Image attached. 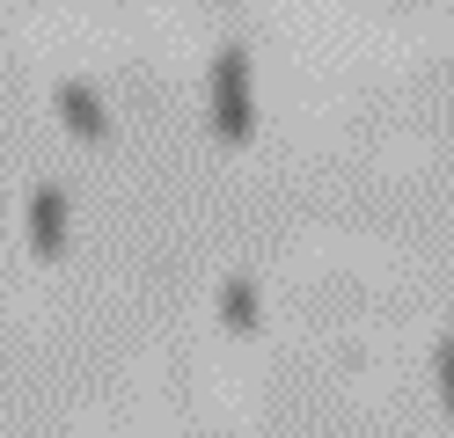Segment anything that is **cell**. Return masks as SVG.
<instances>
[{"instance_id":"7a4b0ae2","label":"cell","mask_w":454,"mask_h":438,"mask_svg":"<svg viewBox=\"0 0 454 438\" xmlns=\"http://www.w3.org/2000/svg\"><path fill=\"white\" fill-rule=\"evenodd\" d=\"M22 234H30V256L37 263H59L67 256V190L59 183H37L30 204H22Z\"/></svg>"},{"instance_id":"6da1fadb","label":"cell","mask_w":454,"mask_h":438,"mask_svg":"<svg viewBox=\"0 0 454 438\" xmlns=\"http://www.w3.org/2000/svg\"><path fill=\"white\" fill-rule=\"evenodd\" d=\"M257 132V103H249V44H220L213 51V139L220 146H249Z\"/></svg>"},{"instance_id":"5b68a950","label":"cell","mask_w":454,"mask_h":438,"mask_svg":"<svg viewBox=\"0 0 454 438\" xmlns=\"http://www.w3.org/2000/svg\"><path fill=\"white\" fill-rule=\"evenodd\" d=\"M433 373H440V395H447V409H454V336H440V350H433Z\"/></svg>"},{"instance_id":"3957f363","label":"cell","mask_w":454,"mask_h":438,"mask_svg":"<svg viewBox=\"0 0 454 438\" xmlns=\"http://www.w3.org/2000/svg\"><path fill=\"white\" fill-rule=\"evenodd\" d=\"M51 110H59V125H67L81 146H103L110 132H118V125H110V103L96 96L89 81H59V88H51Z\"/></svg>"},{"instance_id":"277c9868","label":"cell","mask_w":454,"mask_h":438,"mask_svg":"<svg viewBox=\"0 0 454 438\" xmlns=\"http://www.w3.org/2000/svg\"><path fill=\"white\" fill-rule=\"evenodd\" d=\"M220 329H227V336H257V329H264V292H257L249 271L220 278Z\"/></svg>"}]
</instances>
